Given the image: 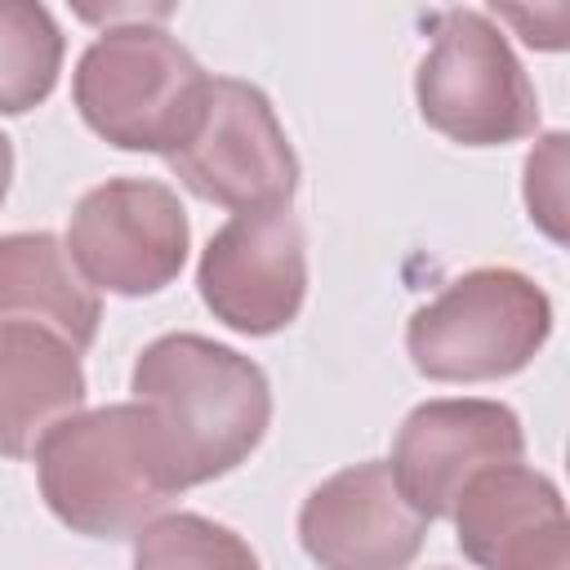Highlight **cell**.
Listing matches in <instances>:
<instances>
[{
    "label": "cell",
    "instance_id": "10",
    "mask_svg": "<svg viewBox=\"0 0 570 570\" xmlns=\"http://www.w3.org/2000/svg\"><path fill=\"white\" fill-rule=\"evenodd\" d=\"M423 539L428 517L401 494L387 459L325 476L298 508V543L321 570H405Z\"/></svg>",
    "mask_w": 570,
    "mask_h": 570
},
{
    "label": "cell",
    "instance_id": "9",
    "mask_svg": "<svg viewBox=\"0 0 570 570\" xmlns=\"http://www.w3.org/2000/svg\"><path fill=\"white\" fill-rule=\"evenodd\" d=\"M525 459V432L512 405L481 396H441L405 414L392 441V476L401 494L428 517H454L463 485L490 468Z\"/></svg>",
    "mask_w": 570,
    "mask_h": 570
},
{
    "label": "cell",
    "instance_id": "4",
    "mask_svg": "<svg viewBox=\"0 0 570 570\" xmlns=\"http://www.w3.org/2000/svg\"><path fill=\"white\" fill-rule=\"evenodd\" d=\"M552 334V298L517 267H472L405 325V352L432 383H494L521 374Z\"/></svg>",
    "mask_w": 570,
    "mask_h": 570
},
{
    "label": "cell",
    "instance_id": "1",
    "mask_svg": "<svg viewBox=\"0 0 570 570\" xmlns=\"http://www.w3.org/2000/svg\"><path fill=\"white\" fill-rule=\"evenodd\" d=\"M36 481L49 512L89 539H134L187 490L156 414L138 401L53 423L36 445Z\"/></svg>",
    "mask_w": 570,
    "mask_h": 570
},
{
    "label": "cell",
    "instance_id": "8",
    "mask_svg": "<svg viewBox=\"0 0 570 570\" xmlns=\"http://www.w3.org/2000/svg\"><path fill=\"white\" fill-rule=\"evenodd\" d=\"M196 285L214 321L267 338L294 325L307 298V236L285 209L232 214L205 245Z\"/></svg>",
    "mask_w": 570,
    "mask_h": 570
},
{
    "label": "cell",
    "instance_id": "2",
    "mask_svg": "<svg viewBox=\"0 0 570 570\" xmlns=\"http://www.w3.org/2000/svg\"><path fill=\"white\" fill-rule=\"evenodd\" d=\"M129 387L156 414L187 490L240 468L272 423L263 365L205 334H160L147 343Z\"/></svg>",
    "mask_w": 570,
    "mask_h": 570
},
{
    "label": "cell",
    "instance_id": "14",
    "mask_svg": "<svg viewBox=\"0 0 570 570\" xmlns=\"http://www.w3.org/2000/svg\"><path fill=\"white\" fill-rule=\"evenodd\" d=\"M62 31L36 0H0V116L40 107L62 71Z\"/></svg>",
    "mask_w": 570,
    "mask_h": 570
},
{
    "label": "cell",
    "instance_id": "6",
    "mask_svg": "<svg viewBox=\"0 0 570 570\" xmlns=\"http://www.w3.org/2000/svg\"><path fill=\"white\" fill-rule=\"evenodd\" d=\"M165 165L191 196L232 214L285 209L298 191V156L272 98L236 76H209L205 111Z\"/></svg>",
    "mask_w": 570,
    "mask_h": 570
},
{
    "label": "cell",
    "instance_id": "11",
    "mask_svg": "<svg viewBox=\"0 0 570 570\" xmlns=\"http://www.w3.org/2000/svg\"><path fill=\"white\" fill-rule=\"evenodd\" d=\"M459 552L481 570H570V525L548 472L508 463L472 476L454 503Z\"/></svg>",
    "mask_w": 570,
    "mask_h": 570
},
{
    "label": "cell",
    "instance_id": "17",
    "mask_svg": "<svg viewBox=\"0 0 570 570\" xmlns=\"http://www.w3.org/2000/svg\"><path fill=\"white\" fill-rule=\"evenodd\" d=\"M9 183H13V142L0 134V205L9 196Z\"/></svg>",
    "mask_w": 570,
    "mask_h": 570
},
{
    "label": "cell",
    "instance_id": "12",
    "mask_svg": "<svg viewBox=\"0 0 570 570\" xmlns=\"http://www.w3.org/2000/svg\"><path fill=\"white\" fill-rule=\"evenodd\" d=\"M85 405L80 352L45 325H0V454L27 459L45 432Z\"/></svg>",
    "mask_w": 570,
    "mask_h": 570
},
{
    "label": "cell",
    "instance_id": "5",
    "mask_svg": "<svg viewBox=\"0 0 570 570\" xmlns=\"http://www.w3.org/2000/svg\"><path fill=\"white\" fill-rule=\"evenodd\" d=\"M428 129L463 147H503L539 129V98L508 36L481 9H445L414 71Z\"/></svg>",
    "mask_w": 570,
    "mask_h": 570
},
{
    "label": "cell",
    "instance_id": "7",
    "mask_svg": "<svg viewBox=\"0 0 570 570\" xmlns=\"http://www.w3.org/2000/svg\"><path fill=\"white\" fill-rule=\"evenodd\" d=\"M62 245L94 289L147 298L178 281L191 227L174 187L156 178H107L80 196Z\"/></svg>",
    "mask_w": 570,
    "mask_h": 570
},
{
    "label": "cell",
    "instance_id": "16",
    "mask_svg": "<svg viewBox=\"0 0 570 570\" xmlns=\"http://www.w3.org/2000/svg\"><path fill=\"white\" fill-rule=\"evenodd\" d=\"M566 134L552 129L539 138V147L525 156V209L543 236L566 245Z\"/></svg>",
    "mask_w": 570,
    "mask_h": 570
},
{
    "label": "cell",
    "instance_id": "15",
    "mask_svg": "<svg viewBox=\"0 0 570 570\" xmlns=\"http://www.w3.org/2000/svg\"><path fill=\"white\" fill-rule=\"evenodd\" d=\"M134 570H258V557L232 525L169 512L134 534Z\"/></svg>",
    "mask_w": 570,
    "mask_h": 570
},
{
    "label": "cell",
    "instance_id": "13",
    "mask_svg": "<svg viewBox=\"0 0 570 570\" xmlns=\"http://www.w3.org/2000/svg\"><path fill=\"white\" fill-rule=\"evenodd\" d=\"M4 321L45 325L76 352L94 347L102 325L98 289L76 272L67 245L53 232L0 236V325Z\"/></svg>",
    "mask_w": 570,
    "mask_h": 570
},
{
    "label": "cell",
    "instance_id": "3",
    "mask_svg": "<svg viewBox=\"0 0 570 570\" xmlns=\"http://www.w3.org/2000/svg\"><path fill=\"white\" fill-rule=\"evenodd\" d=\"M205 94V67L156 22L102 27L71 76L80 120L120 151L174 156L191 138Z\"/></svg>",
    "mask_w": 570,
    "mask_h": 570
}]
</instances>
